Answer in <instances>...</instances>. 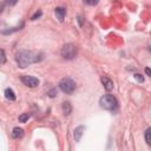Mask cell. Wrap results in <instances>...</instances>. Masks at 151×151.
Masks as SVG:
<instances>
[{
  "mask_svg": "<svg viewBox=\"0 0 151 151\" xmlns=\"http://www.w3.org/2000/svg\"><path fill=\"white\" fill-rule=\"evenodd\" d=\"M58 85H59V88H60L64 93H66V94H72V93L74 92L76 87H77L76 83H74L71 78H63V79L59 81Z\"/></svg>",
  "mask_w": 151,
  "mask_h": 151,
  "instance_id": "obj_4",
  "label": "cell"
},
{
  "mask_svg": "<svg viewBox=\"0 0 151 151\" xmlns=\"http://www.w3.org/2000/svg\"><path fill=\"white\" fill-rule=\"evenodd\" d=\"M4 93H5L6 99H8V100H11V101H13V100L17 99V96H15V93H14V91H13L12 88H6Z\"/></svg>",
  "mask_w": 151,
  "mask_h": 151,
  "instance_id": "obj_11",
  "label": "cell"
},
{
  "mask_svg": "<svg viewBox=\"0 0 151 151\" xmlns=\"http://www.w3.org/2000/svg\"><path fill=\"white\" fill-rule=\"evenodd\" d=\"M15 2H17V0H8V1H7L8 5H14Z\"/></svg>",
  "mask_w": 151,
  "mask_h": 151,
  "instance_id": "obj_22",
  "label": "cell"
},
{
  "mask_svg": "<svg viewBox=\"0 0 151 151\" xmlns=\"http://www.w3.org/2000/svg\"><path fill=\"white\" fill-rule=\"evenodd\" d=\"M145 142L147 145H151V129H146L145 131Z\"/></svg>",
  "mask_w": 151,
  "mask_h": 151,
  "instance_id": "obj_14",
  "label": "cell"
},
{
  "mask_svg": "<svg viewBox=\"0 0 151 151\" xmlns=\"http://www.w3.org/2000/svg\"><path fill=\"white\" fill-rule=\"evenodd\" d=\"M40 59L41 58H39L38 53L32 51H26V50H21L15 54V60L20 68H25L31 64L38 63Z\"/></svg>",
  "mask_w": 151,
  "mask_h": 151,
  "instance_id": "obj_1",
  "label": "cell"
},
{
  "mask_svg": "<svg viewBox=\"0 0 151 151\" xmlns=\"http://www.w3.org/2000/svg\"><path fill=\"white\" fill-rule=\"evenodd\" d=\"M31 118V113H22L19 116V122L20 123H26Z\"/></svg>",
  "mask_w": 151,
  "mask_h": 151,
  "instance_id": "obj_13",
  "label": "cell"
},
{
  "mask_svg": "<svg viewBox=\"0 0 151 151\" xmlns=\"http://www.w3.org/2000/svg\"><path fill=\"white\" fill-rule=\"evenodd\" d=\"M21 27H24V24H21L20 26H17V27H12V28H8V29H4L1 31V34H11L13 32H17L19 29H21Z\"/></svg>",
  "mask_w": 151,
  "mask_h": 151,
  "instance_id": "obj_12",
  "label": "cell"
},
{
  "mask_svg": "<svg viewBox=\"0 0 151 151\" xmlns=\"http://www.w3.org/2000/svg\"><path fill=\"white\" fill-rule=\"evenodd\" d=\"M133 77H134V79H136L138 83H143V81H144V77H143L140 73H136Z\"/></svg>",
  "mask_w": 151,
  "mask_h": 151,
  "instance_id": "obj_18",
  "label": "cell"
},
{
  "mask_svg": "<svg viewBox=\"0 0 151 151\" xmlns=\"http://www.w3.org/2000/svg\"><path fill=\"white\" fill-rule=\"evenodd\" d=\"M54 13H55L57 19H58L59 21H64L65 15H66V9H65L64 7H57V8L54 9Z\"/></svg>",
  "mask_w": 151,
  "mask_h": 151,
  "instance_id": "obj_8",
  "label": "cell"
},
{
  "mask_svg": "<svg viewBox=\"0 0 151 151\" xmlns=\"http://www.w3.org/2000/svg\"><path fill=\"white\" fill-rule=\"evenodd\" d=\"M100 81H101V84H103V86H104V88L107 91V92H110V91H112L113 90V81L109 78V77H106V76H103L101 78H100Z\"/></svg>",
  "mask_w": 151,
  "mask_h": 151,
  "instance_id": "obj_6",
  "label": "cell"
},
{
  "mask_svg": "<svg viewBox=\"0 0 151 151\" xmlns=\"http://www.w3.org/2000/svg\"><path fill=\"white\" fill-rule=\"evenodd\" d=\"M145 73H146V76H151V71H150V68H149V67H146V68H145Z\"/></svg>",
  "mask_w": 151,
  "mask_h": 151,
  "instance_id": "obj_21",
  "label": "cell"
},
{
  "mask_svg": "<svg viewBox=\"0 0 151 151\" xmlns=\"http://www.w3.org/2000/svg\"><path fill=\"white\" fill-rule=\"evenodd\" d=\"M84 131H85V126H84V125H79V126H77V127L74 129V131H73V137H74V140H76V142H79V140H80V138H81Z\"/></svg>",
  "mask_w": 151,
  "mask_h": 151,
  "instance_id": "obj_7",
  "label": "cell"
},
{
  "mask_svg": "<svg viewBox=\"0 0 151 151\" xmlns=\"http://www.w3.org/2000/svg\"><path fill=\"white\" fill-rule=\"evenodd\" d=\"M83 21H84L83 17H81V15H78V22H79V26H83Z\"/></svg>",
  "mask_w": 151,
  "mask_h": 151,
  "instance_id": "obj_20",
  "label": "cell"
},
{
  "mask_svg": "<svg viewBox=\"0 0 151 151\" xmlns=\"http://www.w3.org/2000/svg\"><path fill=\"white\" fill-rule=\"evenodd\" d=\"M99 105L101 109L107 110V111H113L117 109L118 106V101L117 99L112 96V94H104L103 97H100L99 99Z\"/></svg>",
  "mask_w": 151,
  "mask_h": 151,
  "instance_id": "obj_2",
  "label": "cell"
},
{
  "mask_svg": "<svg viewBox=\"0 0 151 151\" xmlns=\"http://www.w3.org/2000/svg\"><path fill=\"white\" fill-rule=\"evenodd\" d=\"M61 110H63V113L65 116H68L71 112H72V105L70 101H64L61 104Z\"/></svg>",
  "mask_w": 151,
  "mask_h": 151,
  "instance_id": "obj_9",
  "label": "cell"
},
{
  "mask_svg": "<svg viewBox=\"0 0 151 151\" xmlns=\"http://www.w3.org/2000/svg\"><path fill=\"white\" fill-rule=\"evenodd\" d=\"M83 1H84V4L90 5V6H94V5H97L99 2V0H83Z\"/></svg>",
  "mask_w": 151,
  "mask_h": 151,
  "instance_id": "obj_16",
  "label": "cell"
},
{
  "mask_svg": "<svg viewBox=\"0 0 151 151\" xmlns=\"http://www.w3.org/2000/svg\"><path fill=\"white\" fill-rule=\"evenodd\" d=\"M7 61V58H6V54H5V51L0 48V64L4 65L5 63Z\"/></svg>",
  "mask_w": 151,
  "mask_h": 151,
  "instance_id": "obj_15",
  "label": "cell"
},
{
  "mask_svg": "<svg viewBox=\"0 0 151 151\" xmlns=\"http://www.w3.org/2000/svg\"><path fill=\"white\" fill-rule=\"evenodd\" d=\"M47 94H48V97H51V98L55 97V94H57V91H55V88H52V90H50V91L47 92Z\"/></svg>",
  "mask_w": 151,
  "mask_h": 151,
  "instance_id": "obj_19",
  "label": "cell"
},
{
  "mask_svg": "<svg viewBox=\"0 0 151 151\" xmlns=\"http://www.w3.org/2000/svg\"><path fill=\"white\" fill-rule=\"evenodd\" d=\"M22 136H24V129L17 126V127H14V129L12 130V137H13V138L18 139V138H21Z\"/></svg>",
  "mask_w": 151,
  "mask_h": 151,
  "instance_id": "obj_10",
  "label": "cell"
},
{
  "mask_svg": "<svg viewBox=\"0 0 151 151\" xmlns=\"http://www.w3.org/2000/svg\"><path fill=\"white\" fill-rule=\"evenodd\" d=\"M41 14H42V12H41V11H37V12L31 17V20H37L38 18H40V17H41Z\"/></svg>",
  "mask_w": 151,
  "mask_h": 151,
  "instance_id": "obj_17",
  "label": "cell"
},
{
  "mask_svg": "<svg viewBox=\"0 0 151 151\" xmlns=\"http://www.w3.org/2000/svg\"><path fill=\"white\" fill-rule=\"evenodd\" d=\"M60 54H61V57H63L64 59H66V60H72V59H74V58L77 57V54H78V48H77V46H76L74 44L68 42V44H65V45L61 47Z\"/></svg>",
  "mask_w": 151,
  "mask_h": 151,
  "instance_id": "obj_3",
  "label": "cell"
},
{
  "mask_svg": "<svg viewBox=\"0 0 151 151\" xmlns=\"http://www.w3.org/2000/svg\"><path fill=\"white\" fill-rule=\"evenodd\" d=\"M21 81L24 85H26L28 87H37L39 85V79L33 76H22Z\"/></svg>",
  "mask_w": 151,
  "mask_h": 151,
  "instance_id": "obj_5",
  "label": "cell"
}]
</instances>
